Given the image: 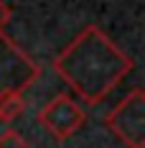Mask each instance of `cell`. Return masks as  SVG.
<instances>
[{"instance_id": "obj_4", "label": "cell", "mask_w": 145, "mask_h": 148, "mask_svg": "<svg viewBox=\"0 0 145 148\" xmlns=\"http://www.w3.org/2000/svg\"><path fill=\"white\" fill-rule=\"evenodd\" d=\"M26 110V102L20 97V87H8L0 92V120L10 123Z\"/></svg>"}, {"instance_id": "obj_5", "label": "cell", "mask_w": 145, "mask_h": 148, "mask_svg": "<svg viewBox=\"0 0 145 148\" xmlns=\"http://www.w3.org/2000/svg\"><path fill=\"white\" fill-rule=\"evenodd\" d=\"M0 148H28V143L15 130H5V133L0 135Z\"/></svg>"}, {"instance_id": "obj_1", "label": "cell", "mask_w": 145, "mask_h": 148, "mask_svg": "<svg viewBox=\"0 0 145 148\" xmlns=\"http://www.w3.org/2000/svg\"><path fill=\"white\" fill-rule=\"evenodd\" d=\"M56 69L84 100L97 102L122 77V72L130 69V61L104 38L99 28L89 26L56 59Z\"/></svg>"}, {"instance_id": "obj_2", "label": "cell", "mask_w": 145, "mask_h": 148, "mask_svg": "<svg viewBox=\"0 0 145 148\" xmlns=\"http://www.w3.org/2000/svg\"><path fill=\"white\" fill-rule=\"evenodd\" d=\"M145 107H143V92L135 89L127 100L117 105V110H112V115L107 118L110 128L120 135L122 143H127L132 148H143V130H145Z\"/></svg>"}, {"instance_id": "obj_3", "label": "cell", "mask_w": 145, "mask_h": 148, "mask_svg": "<svg viewBox=\"0 0 145 148\" xmlns=\"http://www.w3.org/2000/svg\"><path fill=\"white\" fill-rule=\"evenodd\" d=\"M38 123L48 133H54L59 140H64V138H69L71 133L79 130V125L84 123V110L74 102L71 97L59 95L38 112Z\"/></svg>"}, {"instance_id": "obj_6", "label": "cell", "mask_w": 145, "mask_h": 148, "mask_svg": "<svg viewBox=\"0 0 145 148\" xmlns=\"http://www.w3.org/2000/svg\"><path fill=\"white\" fill-rule=\"evenodd\" d=\"M10 21V8L0 0V33H3V28H5V23Z\"/></svg>"}]
</instances>
